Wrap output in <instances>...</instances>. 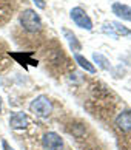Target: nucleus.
Wrapping results in <instances>:
<instances>
[{
    "label": "nucleus",
    "mask_w": 131,
    "mask_h": 150,
    "mask_svg": "<svg viewBox=\"0 0 131 150\" xmlns=\"http://www.w3.org/2000/svg\"><path fill=\"white\" fill-rule=\"evenodd\" d=\"M116 125L122 132H131V110H123L117 115Z\"/></svg>",
    "instance_id": "obj_8"
},
{
    "label": "nucleus",
    "mask_w": 131,
    "mask_h": 150,
    "mask_svg": "<svg viewBox=\"0 0 131 150\" xmlns=\"http://www.w3.org/2000/svg\"><path fill=\"white\" fill-rule=\"evenodd\" d=\"M19 22L22 25V28L25 31L31 33V34H36V33H40L43 28V23H42V19L39 13L32 8H26L20 13L19 16Z\"/></svg>",
    "instance_id": "obj_1"
},
{
    "label": "nucleus",
    "mask_w": 131,
    "mask_h": 150,
    "mask_svg": "<svg viewBox=\"0 0 131 150\" xmlns=\"http://www.w3.org/2000/svg\"><path fill=\"white\" fill-rule=\"evenodd\" d=\"M9 125L13 129H25L28 125V116L23 112H15L9 116Z\"/></svg>",
    "instance_id": "obj_9"
},
{
    "label": "nucleus",
    "mask_w": 131,
    "mask_h": 150,
    "mask_svg": "<svg viewBox=\"0 0 131 150\" xmlns=\"http://www.w3.org/2000/svg\"><path fill=\"white\" fill-rule=\"evenodd\" d=\"M92 60L99 67L100 70H111V62L106 56H103L102 53H92Z\"/></svg>",
    "instance_id": "obj_12"
},
{
    "label": "nucleus",
    "mask_w": 131,
    "mask_h": 150,
    "mask_svg": "<svg viewBox=\"0 0 131 150\" xmlns=\"http://www.w3.org/2000/svg\"><path fill=\"white\" fill-rule=\"evenodd\" d=\"M2 146H3V149H5V150H14L13 147H9V144H8L6 141H2Z\"/></svg>",
    "instance_id": "obj_14"
},
{
    "label": "nucleus",
    "mask_w": 131,
    "mask_h": 150,
    "mask_svg": "<svg viewBox=\"0 0 131 150\" xmlns=\"http://www.w3.org/2000/svg\"><path fill=\"white\" fill-rule=\"evenodd\" d=\"M111 13L116 16L117 19L125 20V22H131V6L125 5L120 2H114L111 5Z\"/></svg>",
    "instance_id": "obj_6"
},
{
    "label": "nucleus",
    "mask_w": 131,
    "mask_h": 150,
    "mask_svg": "<svg viewBox=\"0 0 131 150\" xmlns=\"http://www.w3.org/2000/svg\"><path fill=\"white\" fill-rule=\"evenodd\" d=\"M102 31L105 33V34L111 36L113 39H119V37H130L131 36V30L127 28L123 23L120 22H106L105 25H103Z\"/></svg>",
    "instance_id": "obj_4"
},
{
    "label": "nucleus",
    "mask_w": 131,
    "mask_h": 150,
    "mask_svg": "<svg viewBox=\"0 0 131 150\" xmlns=\"http://www.w3.org/2000/svg\"><path fill=\"white\" fill-rule=\"evenodd\" d=\"M9 56L15 59L20 65H26L29 64L32 67H37V60L32 59V53H26V51H20V53H9Z\"/></svg>",
    "instance_id": "obj_11"
},
{
    "label": "nucleus",
    "mask_w": 131,
    "mask_h": 150,
    "mask_svg": "<svg viewBox=\"0 0 131 150\" xmlns=\"http://www.w3.org/2000/svg\"><path fill=\"white\" fill-rule=\"evenodd\" d=\"M69 19L73 20V23L76 26H79L82 30H86V31H92V20L88 14H86V11L80 6H74L71 8L69 11Z\"/></svg>",
    "instance_id": "obj_3"
},
{
    "label": "nucleus",
    "mask_w": 131,
    "mask_h": 150,
    "mask_svg": "<svg viewBox=\"0 0 131 150\" xmlns=\"http://www.w3.org/2000/svg\"><path fill=\"white\" fill-rule=\"evenodd\" d=\"M60 31H62L63 39L67 40V43H68V47H69L71 51H73V53H79L80 50H82V43L79 42L77 36H76V34H74V33L71 31V30H68L67 26H62Z\"/></svg>",
    "instance_id": "obj_7"
},
{
    "label": "nucleus",
    "mask_w": 131,
    "mask_h": 150,
    "mask_svg": "<svg viewBox=\"0 0 131 150\" xmlns=\"http://www.w3.org/2000/svg\"><path fill=\"white\" fill-rule=\"evenodd\" d=\"M74 60H76V64H77L82 70H85L86 73H91V74H94L96 71H97V68H96V65L91 62L90 59H86L85 56H82L80 53H74Z\"/></svg>",
    "instance_id": "obj_10"
},
{
    "label": "nucleus",
    "mask_w": 131,
    "mask_h": 150,
    "mask_svg": "<svg viewBox=\"0 0 131 150\" xmlns=\"http://www.w3.org/2000/svg\"><path fill=\"white\" fill-rule=\"evenodd\" d=\"M42 146L46 150H62L63 149V139L56 132H48L42 136Z\"/></svg>",
    "instance_id": "obj_5"
},
{
    "label": "nucleus",
    "mask_w": 131,
    "mask_h": 150,
    "mask_svg": "<svg viewBox=\"0 0 131 150\" xmlns=\"http://www.w3.org/2000/svg\"><path fill=\"white\" fill-rule=\"evenodd\" d=\"M36 5V8H39V9H45L46 8V3H45V0H32Z\"/></svg>",
    "instance_id": "obj_13"
},
{
    "label": "nucleus",
    "mask_w": 131,
    "mask_h": 150,
    "mask_svg": "<svg viewBox=\"0 0 131 150\" xmlns=\"http://www.w3.org/2000/svg\"><path fill=\"white\" fill-rule=\"evenodd\" d=\"M29 110L39 118H48L53 112V104L46 94H39L29 104Z\"/></svg>",
    "instance_id": "obj_2"
}]
</instances>
